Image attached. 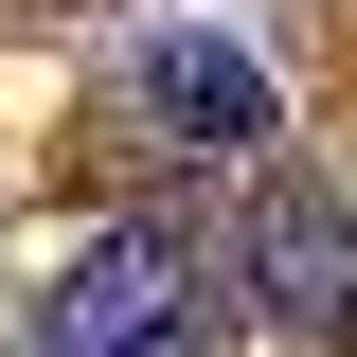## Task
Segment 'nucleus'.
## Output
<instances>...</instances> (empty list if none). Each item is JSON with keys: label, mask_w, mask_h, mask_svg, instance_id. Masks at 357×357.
<instances>
[{"label": "nucleus", "mask_w": 357, "mask_h": 357, "mask_svg": "<svg viewBox=\"0 0 357 357\" xmlns=\"http://www.w3.org/2000/svg\"><path fill=\"white\" fill-rule=\"evenodd\" d=\"M36 357H215V286L178 215H107L36 304Z\"/></svg>", "instance_id": "obj_1"}, {"label": "nucleus", "mask_w": 357, "mask_h": 357, "mask_svg": "<svg viewBox=\"0 0 357 357\" xmlns=\"http://www.w3.org/2000/svg\"><path fill=\"white\" fill-rule=\"evenodd\" d=\"M232 286H250V321H268V340L357 357V215L321 197V178H268L250 215H232Z\"/></svg>", "instance_id": "obj_2"}, {"label": "nucleus", "mask_w": 357, "mask_h": 357, "mask_svg": "<svg viewBox=\"0 0 357 357\" xmlns=\"http://www.w3.org/2000/svg\"><path fill=\"white\" fill-rule=\"evenodd\" d=\"M143 107H161V143H197V161H268V143H286L268 54L215 36V18H161V36H143Z\"/></svg>", "instance_id": "obj_3"}]
</instances>
